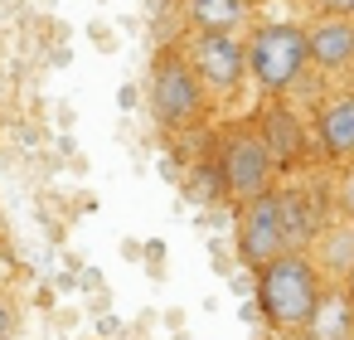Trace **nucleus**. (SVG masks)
I'll list each match as a JSON object with an SVG mask.
<instances>
[{
    "label": "nucleus",
    "instance_id": "f257e3e1",
    "mask_svg": "<svg viewBox=\"0 0 354 340\" xmlns=\"http://www.w3.org/2000/svg\"><path fill=\"white\" fill-rule=\"evenodd\" d=\"M243 49H248V83L257 98H296L301 107L315 98L301 20H252L243 30Z\"/></svg>",
    "mask_w": 354,
    "mask_h": 340
},
{
    "label": "nucleus",
    "instance_id": "f03ea898",
    "mask_svg": "<svg viewBox=\"0 0 354 340\" xmlns=\"http://www.w3.org/2000/svg\"><path fill=\"white\" fill-rule=\"evenodd\" d=\"M146 98H151V117L160 127L165 141H185V136H199L214 127L218 107L209 102L204 83L194 78L185 49L170 39L151 54V78H146Z\"/></svg>",
    "mask_w": 354,
    "mask_h": 340
},
{
    "label": "nucleus",
    "instance_id": "7ed1b4c3",
    "mask_svg": "<svg viewBox=\"0 0 354 340\" xmlns=\"http://www.w3.org/2000/svg\"><path fill=\"white\" fill-rule=\"evenodd\" d=\"M252 287H257V311H262L267 330L281 335V340H296L315 316L325 277H320L310 253H281V258H272L267 267L252 272Z\"/></svg>",
    "mask_w": 354,
    "mask_h": 340
},
{
    "label": "nucleus",
    "instance_id": "20e7f679",
    "mask_svg": "<svg viewBox=\"0 0 354 340\" xmlns=\"http://www.w3.org/2000/svg\"><path fill=\"white\" fill-rule=\"evenodd\" d=\"M209 156H214V165L223 175L228 204H248V199H257V195H267L277 185V165L267 161V151H262L248 112L209 127Z\"/></svg>",
    "mask_w": 354,
    "mask_h": 340
},
{
    "label": "nucleus",
    "instance_id": "39448f33",
    "mask_svg": "<svg viewBox=\"0 0 354 340\" xmlns=\"http://www.w3.org/2000/svg\"><path fill=\"white\" fill-rule=\"evenodd\" d=\"M267 161L277 165V180H291V175H306V170H320V156H315V136H310V117L296 98H257V107L248 112Z\"/></svg>",
    "mask_w": 354,
    "mask_h": 340
},
{
    "label": "nucleus",
    "instance_id": "423d86ee",
    "mask_svg": "<svg viewBox=\"0 0 354 340\" xmlns=\"http://www.w3.org/2000/svg\"><path fill=\"white\" fill-rule=\"evenodd\" d=\"M194 69V78L204 83L209 102L223 112V107H238L248 98V49H243V35H189L180 30L175 39Z\"/></svg>",
    "mask_w": 354,
    "mask_h": 340
},
{
    "label": "nucleus",
    "instance_id": "0eeeda50",
    "mask_svg": "<svg viewBox=\"0 0 354 340\" xmlns=\"http://www.w3.org/2000/svg\"><path fill=\"white\" fill-rule=\"evenodd\" d=\"M306 117H310L315 156L325 170L354 161V88H320L306 102Z\"/></svg>",
    "mask_w": 354,
    "mask_h": 340
},
{
    "label": "nucleus",
    "instance_id": "6e6552de",
    "mask_svg": "<svg viewBox=\"0 0 354 340\" xmlns=\"http://www.w3.org/2000/svg\"><path fill=\"white\" fill-rule=\"evenodd\" d=\"M306 54L315 78H354V20L344 15H306Z\"/></svg>",
    "mask_w": 354,
    "mask_h": 340
},
{
    "label": "nucleus",
    "instance_id": "1a4fd4ad",
    "mask_svg": "<svg viewBox=\"0 0 354 340\" xmlns=\"http://www.w3.org/2000/svg\"><path fill=\"white\" fill-rule=\"evenodd\" d=\"M233 243H238V258H243L252 272L286 253L281 214H277V190H267V195H257V199L238 204V238H233Z\"/></svg>",
    "mask_w": 354,
    "mask_h": 340
},
{
    "label": "nucleus",
    "instance_id": "9d476101",
    "mask_svg": "<svg viewBox=\"0 0 354 340\" xmlns=\"http://www.w3.org/2000/svg\"><path fill=\"white\" fill-rule=\"evenodd\" d=\"M175 10L189 35H243L257 20V0H180Z\"/></svg>",
    "mask_w": 354,
    "mask_h": 340
},
{
    "label": "nucleus",
    "instance_id": "9b49d317",
    "mask_svg": "<svg viewBox=\"0 0 354 340\" xmlns=\"http://www.w3.org/2000/svg\"><path fill=\"white\" fill-rule=\"evenodd\" d=\"M306 253L315 258V267H320L325 282H344L349 267H354V224L335 214V219L315 233V243H310Z\"/></svg>",
    "mask_w": 354,
    "mask_h": 340
},
{
    "label": "nucleus",
    "instance_id": "f8f14e48",
    "mask_svg": "<svg viewBox=\"0 0 354 340\" xmlns=\"http://www.w3.org/2000/svg\"><path fill=\"white\" fill-rule=\"evenodd\" d=\"M296 340H354V301L344 296L339 282H325V292L315 301V316Z\"/></svg>",
    "mask_w": 354,
    "mask_h": 340
},
{
    "label": "nucleus",
    "instance_id": "ddd939ff",
    "mask_svg": "<svg viewBox=\"0 0 354 340\" xmlns=\"http://www.w3.org/2000/svg\"><path fill=\"white\" fill-rule=\"evenodd\" d=\"M180 185H185V195H189L194 204H228L223 175H218V165H214V156H209V132H204V151H199L194 161H185Z\"/></svg>",
    "mask_w": 354,
    "mask_h": 340
},
{
    "label": "nucleus",
    "instance_id": "4468645a",
    "mask_svg": "<svg viewBox=\"0 0 354 340\" xmlns=\"http://www.w3.org/2000/svg\"><path fill=\"white\" fill-rule=\"evenodd\" d=\"M330 199H335V214L354 224V161L330 170Z\"/></svg>",
    "mask_w": 354,
    "mask_h": 340
},
{
    "label": "nucleus",
    "instance_id": "2eb2a0df",
    "mask_svg": "<svg viewBox=\"0 0 354 340\" xmlns=\"http://www.w3.org/2000/svg\"><path fill=\"white\" fill-rule=\"evenodd\" d=\"M15 321H20V306H15V296L6 287H0V340L15 335Z\"/></svg>",
    "mask_w": 354,
    "mask_h": 340
},
{
    "label": "nucleus",
    "instance_id": "dca6fc26",
    "mask_svg": "<svg viewBox=\"0 0 354 340\" xmlns=\"http://www.w3.org/2000/svg\"><path fill=\"white\" fill-rule=\"evenodd\" d=\"M306 6L315 15H344V20H354V0H306Z\"/></svg>",
    "mask_w": 354,
    "mask_h": 340
},
{
    "label": "nucleus",
    "instance_id": "f3484780",
    "mask_svg": "<svg viewBox=\"0 0 354 340\" xmlns=\"http://www.w3.org/2000/svg\"><path fill=\"white\" fill-rule=\"evenodd\" d=\"M339 287H344V296H349V301H354V267H349V277H344V282H339Z\"/></svg>",
    "mask_w": 354,
    "mask_h": 340
}]
</instances>
